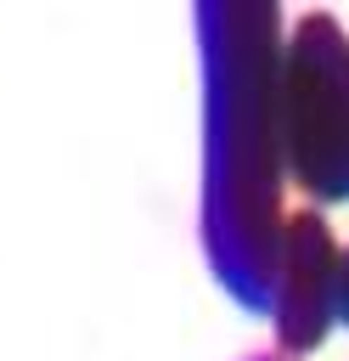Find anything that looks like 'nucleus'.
Returning <instances> with one entry per match:
<instances>
[{
	"mask_svg": "<svg viewBox=\"0 0 349 361\" xmlns=\"http://www.w3.org/2000/svg\"><path fill=\"white\" fill-rule=\"evenodd\" d=\"M338 316L349 327V254H338Z\"/></svg>",
	"mask_w": 349,
	"mask_h": 361,
	"instance_id": "4",
	"label": "nucleus"
},
{
	"mask_svg": "<svg viewBox=\"0 0 349 361\" xmlns=\"http://www.w3.org/2000/svg\"><path fill=\"white\" fill-rule=\"evenodd\" d=\"M270 322H276L281 355H310L338 322V237L315 209H298L281 220Z\"/></svg>",
	"mask_w": 349,
	"mask_h": 361,
	"instance_id": "3",
	"label": "nucleus"
},
{
	"mask_svg": "<svg viewBox=\"0 0 349 361\" xmlns=\"http://www.w3.org/2000/svg\"><path fill=\"white\" fill-rule=\"evenodd\" d=\"M203 254L220 288L270 316L281 254V6L270 0H203Z\"/></svg>",
	"mask_w": 349,
	"mask_h": 361,
	"instance_id": "1",
	"label": "nucleus"
},
{
	"mask_svg": "<svg viewBox=\"0 0 349 361\" xmlns=\"http://www.w3.org/2000/svg\"><path fill=\"white\" fill-rule=\"evenodd\" d=\"M253 361H281V355H253Z\"/></svg>",
	"mask_w": 349,
	"mask_h": 361,
	"instance_id": "5",
	"label": "nucleus"
},
{
	"mask_svg": "<svg viewBox=\"0 0 349 361\" xmlns=\"http://www.w3.org/2000/svg\"><path fill=\"white\" fill-rule=\"evenodd\" d=\"M281 169L315 203H349V34L332 17H304L281 39L276 68Z\"/></svg>",
	"mask_w": 349,
	"mask_h": 361,
	"instance_id": "2",
	"label": "nucleus"
}]
</instances>
